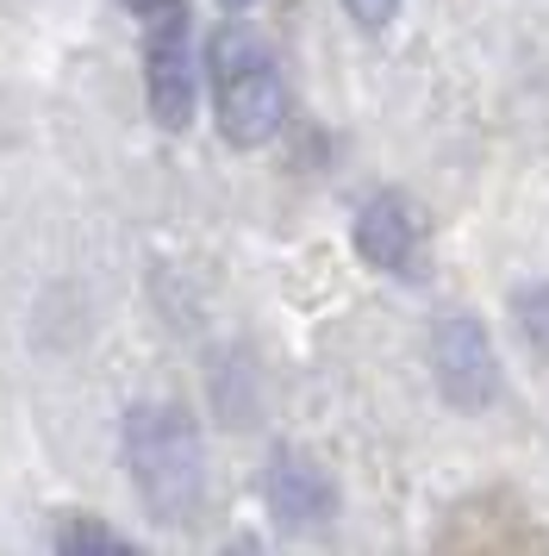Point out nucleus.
<instances>
[{"mask_svg":"<svg viewBox=\"0 0 549 556\" xmlns=\"http://www.w3.org/2000/svg\"><path fill=\"white\" fill-rule=\"evenodd\" d=\"M125 469L156 526H194L206 513V438L175 401H144L125 413Z\"/></svg>","mask_w":549,"mask_h":556,"instance_id":"f257e3e1","label":"nucleus"},{"mask_svg":"<svg viewBox=\"0 0 549 556\" xmlns=\"http://www.w3.org/2000/svg\"><path fill=\"white\" fill-rule=\"evenodd\" d=\"M206 81H213V119L231 151H256L269 144L281 119H288V81L274 63L269 38L244 20H225L206 38Z\"/></svg>","mask_w":549,"mask_h":556,"instance_id":"f03ea898","label":"nucleus"},{"mask_svg":"<svg viewBox=\"0 0 549 556\" xmlns=\"http://www.w3.org/2000/svg\"><path fill=\"white\" fill-rule=\"evenodd\" d=\"M144 26V101L163 131L194 119V7L188 0H119Z\"/></svg>","mask_w":549,"mask_h":556,"instance_id":"7ed1b4c3","label":"nucleus"},{"mask_svg":"<svg viewBox=\"0 0 549 556\" xmlns=\"http://www.w3.org/2000/svg\"><path fill=\"white\" fill-rule=\"evenodd\" d=\"M431 376L456 413H487L499 401V356L474 313H444L431 326Z\"/></svg>","mask_w":549,"mask_h":556,"instance_id":"20e7f679","label":"nucleus"},{"mask_svg":"<svg viewBox=\"0 0 549 556\" xmlns=\"http://www.w3.org/2000/svg\"><path fill=\"white\" fill-rule=\"evenodd\" d=\"M356 256L369 263L374 276H394V281H424L431 276V238H424V219L419 206L394 194V188H381L369 201L356 206Z\"/></svg>","mask_w":549,"mask_h":556,"instance_id":"39448f33","label":"nucleus"},{"mask_svg":"<svg viewBox=\"0 0 549 556\" xmlns=\"http://www.w3.org/2000/svg\"><path fill=\"white\" fill-rule=\"evenodd\" d=\"M263 506L274 513V526L312 531L337 519V481L312 451L299 444H274V456L263 463Z\"/></svg>","mask_w":549,"mask_h":556,"instance_id":"423d86ee","label":"nucleus"},{"mask_svg":"<svg viewBox=\"0 0 549 556\" xmlns=\"http://www.w3.org/2000/svg\"><path fill=\"white\" fill-rule=\"evenodd\" d=\"M50 551L56 556H131L138 544L125 531H113L106 519H94V513H63L56 531H50Z\"/></svg>","mask_w":549,"mask_h":556,"instance_id":"0eeeda50","label":"nucleus"},{"mask_svg":"<svg viewBox=\"0 0 549 556\" xmlns=\"http://www.w3.org/2000/svg\"><path fill=\"white\" fill-rule=\"evenodd\" d=\"M512 313H519L524 344L549 363V281H524L519 294H512Z\"/></svg>","mask_w":549,"mask_h":556,"instance_id":"6e6552de","label":"nucleus"},{"mask_svg":"<svg viewBox=\"0 0 549 556\" xmlns=\"http://www.w3.org/2000/svg\"><path fill=\"white\" fill-rule=\"evenodd\" d=\"M344 13H349V20H356V26H369V31H381V26H394L399 0H344Z\"/></svg>","mask_w":549,"mask_h":556,"instance_id":"1a4fd4ad","label":"nucleus"},{"mask_svg":"<svg viewBox=\"0 0 549 556\" xmlns=\"http://www.w3.org/2000/svg\"><path fill=\"white\" fill-rule=\"evenodd\" d=\"M225 7H256V0H225Z\"/></svg>","mask_w":549,"mask_h":556,"instance_id":"9d476101","label":"nucleus"}]
</instances>
